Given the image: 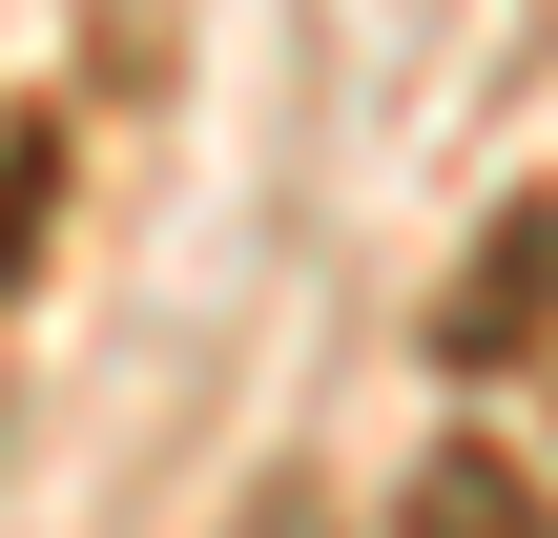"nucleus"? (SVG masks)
I'll return each instance as SVG.
<instances>
[{
  "label": "nucleus",
  "instance_id": "1",
  "mask_svg": "<svg viewBox=\"0 0 558 538\" xmlns=\"http://www.w3.org/2000/svg\"><path fill=\"white\" fill-rule=\"evenodd\" d=\"M538 311H558V228H518V249H497V270L456 290V373H497V352H518Z\"/></svg>",
  "mask_w": 558,
  "mask_h": 538
},
{
  "label": "nucleus",
  "instance_id": "2",
  "mask_svg": "<svg viewBox=\"0 0 558 538\" xmlns=\"http://www.w3.org/2000/svg\"><path fill=\"white\" fill-rule=\"evenodd\" d=\"M414 538H538V518H518V477L476 456V477H435V498H414Z\"/></svg>",
  "mask_w": 558,
  "mask_h": 538
}]
</instances>
